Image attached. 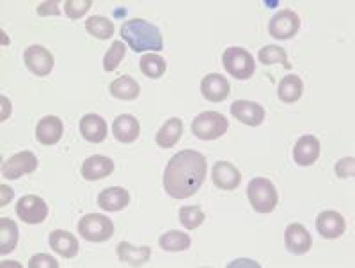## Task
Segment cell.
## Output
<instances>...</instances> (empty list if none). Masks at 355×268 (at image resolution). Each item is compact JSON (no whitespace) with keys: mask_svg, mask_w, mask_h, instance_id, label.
<instances>
[{"mask_svg":"<svg viewBox=\"0 0 355 268\" xmlns=\"http://www.w3.org/2000/svg\"><path fill=\"white\" fill-rule=\"evenodd\" d=\"M206 171L205 154L194 150L180 151L164 171V188L174 199H187L201 188Z\"/></svg>","mask_w":355,"mask_h":268,"instance_id":"cell-1","label":"cell"},{"mask_svg":"<svg viewBox=\"0 0 355 268\" xmlns=\"http://www.w3.org/2000/svg\"><path fill=\"white\" fill-rule=\"evenodd\" d=\"M121 37L133 52H158L164 48V37L157 25L142 18H132L121 25Z\"/></svg>","mask_w":355,"mask_h":268,"instance_id":"cell-2","label":"cell"},{"mask_svg":"<svg viewBox=\"0 0 355 268\" xmlns=\"http://www.w3.org/2000/svg\"><path fill=\"white\" fill-rule=\"evenodd\" d=\"M247 197H249L250 206L259 213H270L275 210L279 201L277 190L274 183L266 178H254L247 187Z\"/></svg>","mask_w":355,"mask_h":268,"instance_id":"cell-3","label":"cell"},{"mask_svg":"<svg viewBox=\"0 0 355 268\" xmlns=\"http://www.w3.org/2000/svg\"><path fill=\"white\" fill-rule=\"evenodd\" d=\"M78 235L87 242L101 244L112 238L114 224L107 215L101 213H87L78 220Z\"/></svg>","mask_w":355,"mask_h":268,"instance_id":"cell-4","label":"cell"},{"mask_svg":"<svg viewBox=\"0 0 355 268\" xmlns=\"http://www.w3.org/2000/svg\"><path fill=\"white\" fill-rule=\"evenodd\" d=\"M222 64H224V68H226L231 77L239 78V80H247L256 71L254 57L245 48H240V46L227 48L222 55Z\"/></svg>","mask_w":355,"mask_h":268,"instance_id":"cell-5","label":"cell"},{"mask_svg":"<svg viewBox=\"0 0 355 268\" xmlns=\"http://www.w3.org/2000/svg\"><path fill=\"white\" fill-rule=\"evenodd\" d=\"M230 128V121L218 112H202L192 121V134L201 141H214L222 137Z\"/></svg>","mask_w":355,"mask_h":268,"instance_id":"cell-6","label":"cell"},{"mask_svg":"<svg viewBox=\"0 0 355 268\" xmlns=\"http://www.w3.org/2000/svg\"><path fill=\"white\" fill-rule=\"evenodd\" d=\"M300 29V17L291 9H281L268 21V33L272 37L281 41L291 39Z\"/></svg>","mask_w":355,"mask_h":268,"instance_id":"cell-7","label":"cell"},{"mask_svg":"<svg viewBox=\"0 0 355 268\" xmlns=\"http://www.w3.org/2000/svg\"><path fill=\"white\" fill-rule=\"evenodd\" d=\"M40 166L37 157L33 151H21V153L12 154L11 159H8L2 166V175L8 179H18L24 175H31Z\"/></svg>","mask_w":355,"mask_h":268,"instance_id":"cell-8","label":"cell"},{"mask_svg":"<svg viewBox=\"0 0 355 268\" xmlns=\"http://www.w3.org/2000/svg\"><path fill=\"white\" fill-rule=\"evenodd\" d=\"M17 215L25 224H41L49 217V206L37 195H24L17 204Z\"/></svg>","mask_w":355,"mask_h":268,"instance_id":"cell-9","label":"cell"},{"mask_svg":"<svg viewBox=\"0 0 355 268\" xmlns=\"http://www.w3.org/2000/svg\"><path fill=\"white\" fill-rule=\"evenodd\" d=\"M24 61L28 71L36 77H46L53 69V55L50 53V50L41 45L28 46L24 53Z\"/></svg>","mask_w":355,"mask_h":268,"instance_id":"cell-10","label":"cell"},{"mask_svg":"<svg viewBox=\"0 0 355 268\" xmlns=\"http://www.w3.org/2000/svg\"><path fill=\"white\" fill-rule=\"evenodd\" d=\"M231 116L249 126H259L265 121V109L259 103L249 100H236L230 107Z\"/></svg>","mask_w":355,"mask_h":268,"instance_id":"cell-11","label":"cell"},{"mask_svg":"<svg viewBox=\"0 0 355 268\" xmlns=\"http://www.w3.org/2000/svg\"><path fill=\"white\" fill-rule=\"evenodd\" d=\"M320 141L315 135H302L293 148V159L299 166H313L320 159Z\"/></svg>","mask_w":355,"mask_h":268,"instance_id":"cell-12","label":"cell"},{"mask_svg":"<svg viewBox=\"0 0 355 268\" xmlns=\"http://www.w3.org/2000/svg\"><path fill=\"white\" fill-rule=\"evenodd\" d=\"M230 82L218 73L206 75L201 82V93L202 96L211 103H220L230 96Z\"/></svg>","mask_w":355,"mask_h":268,"instance_id":"cell-13","label":"cell"},{"mask_svg":"<svg viewBox=\"0 0 355 268\" xmlns=\"http://www.w3.org/2000/svg\"><path fill=\"white\" fill-rule=\"evenodd\" d=\"M284 242L291 254H307L313 245V238H311L309 231L304 228L302 224H290L284 233Z\"/></svg>","mask_w":355,"mask_h":268,"instance_id":"cell-14","label":"cell"},{"mask_svg":"<svg viewBox=\"0 0 355 268\" xmlns=\"http://www.w3.org/2000/svg\"><path fill=\"white\" fill-rule=\"evenodd\" d=\"M316 229H318V233L323 238L334 240L343 235L345 229H347V222H345L341 213L327 210L322 211L318 215V219H316Z\"/></svg>","mask_w":355,"mask_h":268,"instance_id":"cell-15","label":"cell"},{"mask_svg":"<svg viewBox=\"0 0 355 268\" xmlns=\"http://www.w3.org/2000/svg\"><path fill=\"white\" fill-rule=\"evenodd\" d=\"M112 134L119 143L132 144L135 143L139 139V135H141V125H139L135 116L121 114L114 119Z\"/></svg>","mask_w":355,"mask_h":268,"instance_id":"cell-16","label":"cell"},{"mask_svg":"<svg viewBox=\"0 0 355 268\" xmlns=\"http://www.w3.org/2000/svg\"><path fill=\"white\" fill-rule=\"evenodd\" d=\"M114 171V162L109 157H103V154H94V157H89L82 163V176H84L87 181H98V179H103L107 176L112 175Z\"/></svg>","mask_w":355,"mask_h":268,"instance_id":"cell-17","label":"cell"},{"mask_svg":"<svg viewBox=\"0 0 355 268\" xmlns=\"http://www.w3.org/2000/svg\"><path fill=\"white\" fill-rule=\"evenodd\" d=\"M64 134V125L57 116H46L36 126V137L43 146H53L61 141Z\"/></svg>","mask_w":355,"mask_h":268,"instance_id":"cell-18","label":"cell"},{"mask_svg":"<svg viewBox=\"0 0 355 268\" xmlns=\"http://www.w3.org/2000/svg\"><path fill=\"white\" fill-rule=\"evenodd\" d=\"M211 178H214L215 187L220 190H234L242 181V175L233 163L230 162H217L211 171Z\"/></svg>","mask_w":355,"mask_h":268,"instance_id":"cell-19","label":"cell"},{"mask_svg":"<svg viewBox=\"0 0 355 268\" xmlns=\"http://www.w3.org/2000/svg\"><path fill=\"white\" fill-rule=\"evenodd\" d=\"M49 244L50 249H53L59 256L68 258V260L77 256L78 249H80L75 235H71L69 231H64V229H55V231L50 233Z\"/></svg>","mask_w":355,"mask_h":268,"instance_id":"cell-20","label":"cell"},{"mask_svg":"<svg viewBox=\"0 0 355 268\" xmlns=\"http://www.w3.org/2000/svg\"><path fill=\"white\" fill-rule=\"evenodd\" d=\"M80 134L87 143H103L107 139V121L98 114H85L80 119Z\"/></svg>","mask_w":355,"mask_h":268,"instance_id":"cell-21","label":"cell"},{"mask_svg":"<svg viewBox=\"0 0 355 268\" xmlns=\"http://www.w3.org/2000/svg\"><path fill=\"white\" fill-rule=\"evenodd\" d=\"M130 203L128 190L121 187H110L101 190L98 195V206L105 211H119L125 210Z\"/></svg>","mask_w":355,"mask_h":268,"instance_id":"cell-22","label":"cell"},{"mask_svg":"<svg viewBox=\"0 0 355 268\" xmlns=\"http://www.w3.org/2000/svg\"><path fill=\"white\" fill-rule=\"evenodd\" d=\"M117 258L123 263H128L130 267H142L148 263L151 258V249L142 245V247H135V245L128 244V242H121L117 245Z\"/></svg>","mask_w":355,"mask_h":268,"instance_id":"cell-23","label":"cell"},{"mask_svg":"<svg viewBox=\"0 0 355 268\" xmlns=\"http://www.w3.org/2000/svg\"><path fill=\"white\" fill-rule=\"evenodd\" d=\"M183 135V121L182 119L178 118H173L169 119V121H166V125L162 126L160 130H158L157 137H155V141H157V144L160 148H173L176 146L178 141L182 139Z\"/></svg>","mask_w":355,"mask_h":268,"instance_id":"cell-24","label":"cell"},{"mask_svg":"<svg viewBox=\"0 0 355 268\" xmlns=\"http://www.w3.org/2000/svg\"><path fill=\"white\" fill-rule=\"evenodd\" d=\"M110 94L117 100H125V102H130V100H135L141 93V87L135 82V78H132L130 75H123V77L116 78L109 86Z\"/></svg>","mask_w":355,"mask_h":268,"instance_id":"cell-25","label":"cell"},{"mask_svg":"<svg viewBox=\"0 0 355 268\" xmlns=\"http://www.w3.org/2000/svg\"><path fill=\"white\" fill-rule=\"evenodd\" d=\"M302 78H300L299 75H288V77H284L283 80H281V84H279L277 96L281 102L295 103L299 102L300 96H302Z\"/></svg>","mask_w":355,"mask_h":268,"instance_id":"cell-26","label":"cell"},{"mask_svg":"<svg viewBox=\"0 0 355 268\" xmlns=\"http://www.w3.org/2000/svg\"><path fill=\"white\" fill-rule=\"evenodd\" d=\"M18 235H20V231H18L17 222L2 217L0 219V254L2 256L15 251L18 244Z\"/></svg>","mask_w":355,"mask_h":268,"instance_id":"cell-27","label":"cell"},{"mask_svg":"<svg viewBox=\"0 0 355 268\" xmlns=\"http://www.w3.org/2000/svg\"><path fill=\"white\" fill-rule=\"evenodd\" d=\"M192 244V238H190L187 233L183 231H167L160 236V247L167 252H180L187 251Z\"/></svg>","mask_w":355,"mask_h":268,"instance_id":"cell-28","label":"cell"},{"mask_svg":"<svg viewBox=\"0 0 355 268\" xmlns=\"http://www.w3.org/2000/svg\"><path fill=\"white\" fill-rule=\"evenodd\" d=\"M85 30L96 39H109L114 36V24L107 17L94 15L85 21Z\"/></svg>","mask_w":355,"mask_h":268,"instance_id":"cell-29","label":"cell"},{"mask_svg":"<svg viewBox=\"0 0 355 268\" xmlns=\"http://www.w3.org/2000/svg\"><path fill=\"white\" fill-rule=\"evenodd\" d=\"M167 62L158 53H146L141 57V71L150 78H160L166 73Z\"/></svg>","mask_w":355,"mask_h":268,"instance_id":"cell-30","label":"cell"},{"mask_svg":"<svg viewBox=\"0 0 355 268\" xmlns=\"http://www.w3.org/2000/svg\"><path fill=\"white\" fill-rule=\"evenodd\" d=\"M258 59L261 64L265 66H272V64H283L284 68L290 69L291 64L288 62V53L286 50L281 48L277 45H266L259 50Z\"/></svg>","mask_w":355,"mask_h":268,"instance_id":"cell-31","label":"cell"},{"mask_svg":"<svg viewBox=\"0 0 355 268\" xmlns=\"http://www.w3.org/2000/svg\"><path fill=\"white\" fill-rule=\"evenodd\" d=\"M180 222L185 229H196L205 222V213L199 206H183L180 210Z\"/></svg>","mask_w":355,"mask_h":268,"instance_id":"cell-32","label":"cell"},{"mask_svg":"<svg viewBox=\"0 0 355 268\" xmlns=\"http://www.w3.org/2000/svg\"><path fill=\"white\" fill-rule=\"evenodd\" d=\"M125 55H126L125 43H123V41H114L110 50L105 53V57H103V68H105V71H114V69L119 66V62L125 59Z\"/></svg>","mask_w":355,"mask_h":268,"instance_id":"cell-33","label":"cell"},{"mask_svg":"<svg viewBox=\"0 0 355 268\" xmlns=\"http://www.w3.org/2000/svg\"><path fill=\"white\" fill-rule=\"evenodd\" d=\"M91 6H93V0H66L64 2L66 17H68L69 20H77V18L84 17Z\"/></svg>","mask_w":355,"mask_h":268,"instance_id":"cell-34","label":"cell"},{"mask_svg":"<svg viewBox=\"0 0 355 268\" xmlns=\"http://www.w3.org/2000/svg\"><path fill=\"white\" fill-rule=\"evenodd\" d=\"M336 175L339 178H354L355 175V159L354 157H345L336 163Z\"/></svg>","mask_w":355,"mask_h":268,"instance_id":"cell-35","label":"cell"},{"mask_svg":"<svg viewBox=\"0 0 355 268\" xmlns=\"http://www.w3.org/2000/svg\"><path fill=\"white\" fill-rule=\"evenodd\" d=\"M59 263H57L55 258L49 256V254H36V256L31 258L28 261V268H57Z\"/></svg>","mask_w":355,"mask_h":268,"instance_id":"cell-36","label":"cell"},{"mask_svg":"<svg viewBox=\"0 0 355 268\" xmlns=\"http://www.w3.org/2000/svg\"><path fill=\"white\" fill-rule=\"evenodd\" d=\"M37 15L40 17H49V15H53V17H57V15H61V9H59V2H43V4H40V8H37Z\"/></svg>","mask_w":355,"mask_h":268,"instance_id":"cell-37","label":"cell"},{"mask_svg":"<svg viewBox=\"0 0 355 268\" xmlns=\"http://www.w3.org/2000/svg\"><path fill=\"white\" fill-rule=\"evenodd\" d=\"M0 190H2V199H0V206H6V203H9V201L12 199L15 192H12V188L8 187V185H2V187H0Z\"/></svg>","mask_w":355,"mask_h":268,"instance_id":"cell-38","label":"cell"}]
</instances>
